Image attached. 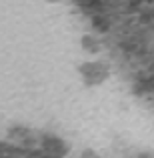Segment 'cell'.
<instances>
[{"label":"cell","instance_id":"1","mask_svg":"<svg viewBox=\"0 0 154 158\" xmlns=\"http://www.w3.org/2000/svg\"><path fill=\"white\" fill-rule=\"evenodd\" d=\"M80 74L84 78V82L88 86L94 84H100L104 82L108 76H110V66L102 60H92V62H86V64L80 66Z\"/></svg>","mask_w":154,"mask_h":158},{"label":"cell","instance_id":"2","mask_svg":"<svg viewBox=\"0 0 154 158\" xmlns=\"http://www.w3.org/2000/svg\"><path fill=\"white\" fill-rule=\"evenodd\" d=\"M40 146L46 152V156H64V154H68V144L56 134H42Z\"/></svg>","mask_w":154,"mask_h":158},{"label":"cell","instance_id":"3","mask_svg":"<svg viewBox=\"0 0 154 158\" xmlns=\"http://www.w3.org/2000/svg\"><path fill=\"white\" fill-rule=\"evenodd\" d=\"M46 2H60V0H46Z\"/></svg>","mask_w":154,"mask_h":158}]
</instances>
